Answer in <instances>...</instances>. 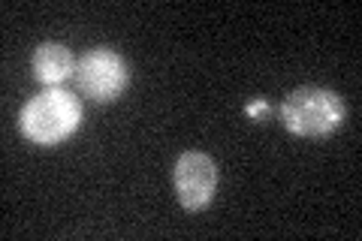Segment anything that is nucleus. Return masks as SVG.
<instances>
[{
	"mask_svg": "<svg viewBox=\"0 0 362 241\" xmlns=\"http://www.w3.org/2000/svg\"><path fill=\"white\" fill-rule=\"evenodd\" d=\"M82 121V102L64 88H49L25 102L18 114V127L37 145H61L78 130Z\"/></svg>",
	"mask_w": 362,
	"mask_h": 241,
	"instance_id": "1",
	"label": "nucleus"
},
{
	"mask_svg": "<svg viewBox=\"0 0 362 241\" xmlns=\"http://www.w3.org/2000/svg\"><path fill=\"white\" fill-rule=\"evenodd\" d=\"M78 90L94 102H115L130 82V70L124 57L112 49H90L76 64Z\"/></svg>",
	"mask_w": 362,
	"mask_h": 241,
	"instance_id": "3",
	"label": "nucleus"
},
{
	"mask_svg": "<svg viewBox=\"0 0 362 241\" xmlns=\"http://www.w3.org/2000/svg\"><path fill=\"white\" fill-rule=\"evenodd\" d=\"M33 76H37V82L49 88H58L70 76H76V61L70 49L61 42H42L33 52Z\"/></svg>",
	"mask_w": 362,
	"mask_h": 241,
	"instance_id": "5",
	"label": "nucleus"
},
{
	"mask_svg": "<svg viewBox=\"0 0 362 241\" xmlns=\"http://www.w3.org/2000/svg\"><path fill=\"white\" fill-rule=\"evenodd\" d=\"M281 121L290 133L320 139L341 127L344 100L326 88H296L281 102Z\"/></svg>",
	"mask_w": 362,
	"mask_h": 241,
	"instance_id": "2",
	"label": "nucleus"
},
{
	"mask_svg": "<svg viewBox=\"0 0 362 241\" xmlns=\"http://www.w3.org/2000/svg\"><path fill=\"white\" fill-rule=\"evenodd\" d=\"M214 187H218V169H214V160L209 154L187 151V154L178 157L175 193H178V202L185 205L187 211L206 208L214 196Z\"/></svg>",
	"mask_w": 362,
	"mask_h": 241,
	"instance_id": "4",
	"label": "nucleus"
}]
</instances>
